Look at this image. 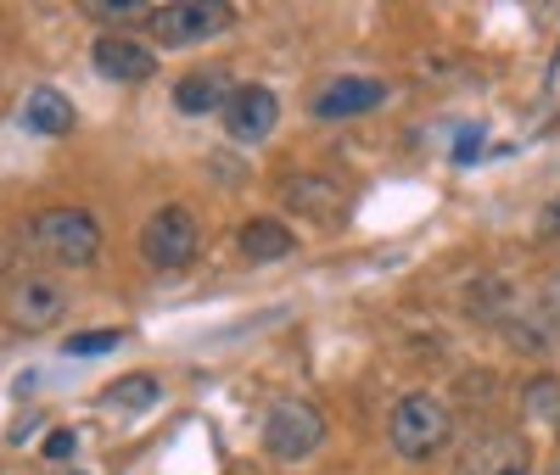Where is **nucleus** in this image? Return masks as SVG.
Wrapping results in <instances>:
<instances>
[{
    "instance_id": "0eeeda50",
    "label": "nucleus",
    "mask_w": 560,
    "mask_h": 475,
    "mask_svg": "<svg viewBox=\"0 0 560 475\" xmlns=\"http://www.w3.org/2000/svg\"><path fill=\"white\" fill-rule=\"evenodd\" d=\"M62 313H68V285L57 274H23L7 292V319L23 336H39V330L62 324Z\"/></svg>"
},
{
    "instance_id": "f8f14e48",
    "label": "nucleus",
    "mask_w": 560,
    "mask_h": 475,
    "mask_svg": "<svg viewBox=\"0 0 560 475\" xmlns=\"http://www.w3.org/2000/svg\"><path fill=\"white\" fill-rule=\"evenodd\" d=\"M236 95L224 68H191L185 79H174V107L185 118H202V112H224V102Z\"/></svg>"
},
{
    "instance_id": "4be33fe9",
    "label": "nucleus",
    "mask_w": 560,
    "mask_h": 475,
    "mask_svg": "<svg viewBox=\"0 0 560 475\" xmlns=\"http://www.w3.org/2000/svg\"><path fill=\"white\" fill-rule=\"evenodd\" d=\"M12 252H18V241H12V235H0V280L12 274Z\"/></svg>"
},
{
    "instance_id": "4468645a",
    "label": "nucleus",
    "mask_w": 560,
    "mask_h": 475,
    "mask_svg": "<svg viewBox=\"0 0 560 475\" xmlns=\"http://www.w3.org/2000/svg\"><path fill=\"white\" fill-rule=\"evenodd\" d=\"M23 123H28L34 134H73L79 112H73V102H68L62 90L34 84V90H28V102H23Z\"/></svg>"
},
{
    "instance_id": "f257e3e1",
    "label": "nucleus",
    "mask_w": 560,
    "mask_h": 475,
    "mask_svg": "<svg viewBox=\"0 0 560 475\" xmlns=\"http://www.w3.org/2000/svg\"><path fill=\"white\" fill-rule=\"evenodd\" d=\"M23 241L39 263L51 269H90L102 258V224L90 218L84 207H45L28 218Z\"/></svg>"
},
{
    "instance_id": "f3484780",
    "label": "nucleus",
    "mask_w": 560,
    "mask_h": 475,
    "mask_svg": "<svg viewBox=\"0 0 560 475\" xmlns=\"http://www.w3.org/2000/svg\"><path fill=\"white\" fill-rule=\"evenodd\" d=\"M504 297H510L504 280H482V285L465 292V313H471V319H499L504 313Z\"/></svg>"
},
{
    "instance_id": "f03ea898",
    "label": "nucleus",
    "mask_w": 560,
    "mask_h": 475,
    "mask_svg": "<svg viewBox=\"0 0 560 475\" xmlns=\"http://www.w3.org/2000/svg\"><path fill=\"white\" fill-rule=\"evenodd\" d=\"M387 442H393V453H398L404 464H432V459L454 442V414H448V403L432 397V392H409V397L393 408V419H387Z\"/></svg>"
},
{
    "instance_id": "6ab92c4d",
    "label": "nucleus",
    "mask_w": 560,
    "mask_h": 475,
    "mask_svg": "<svg viewBox=\"0 0 560 475\" xmlns=\"http://www.w3.org/2000/svg\"><path fill=\"white\" fill-rule=\"evenodd\" d=\"M84 12H90V17H102V23H129V17H152V7H140V0H90Z\"/></svg>"
},
{
    "instance_id": "412c9836",
    "label": "nucleus",
    "mask_w": 560,
    "mask_h": 475,
    "mask_svg": "<svg viewBox=\"0 0 560 475\" xmlns=\"http://www.w3.org/2000/svg\"><path fill=\"white\" fill-rule=\"evenodd\" d=\"M538 241H560V197L544 202V218H538Z\"/></svg>"
},
{
    "instance_id": "39448f33",
    "label": "nucleus",
    "mask_w": 560,
    "mask_h": 475,
    "mask_svg": "<svg viewBox=\"0 0 560 475\" xmlns=\"http://www.w3.org/2000/svg\"><path fill=\"white\" fill-rule=\"evenodd\" d=\"M533 470V437L510 431V425H488L459 442L448 475H527Z\"/></svg>"
},
{
    "instance_id": "423d86ee",
    "label": "nucleus",
    "mask_w": 560,
    "mask_h": 475,
    "mask_svg": "<svg viewBox=\"0 0 560 475\" xmlns=\"http://www.w3.org/2000/svg\"><path fill=\"white\" fill-rule=\"evenodd\" d=\"M147 23L158 34V51H179V45L219 39L236 23V7H224V0H168V7H152Z\"/></svg>"
},
{
    "instance_id": "2eb2a0df",
    "label": "nucleus",
    "mask_w": 560,
    "mask_h": 475,
    "mask_svg": "<svg viewBox=\"0 0 560 475\" xmlns=\"http://www.w3.org/2000/svg\"><path fill=\"white\" fill-rule=\"evenodd\" d=\"M107 403H113V408H124V414H147V408H158V403H163V380H158V375H147V369L118 375L113 387H107Z\"/></svg>"
},
{
    "instance_id": "b1692460",
    "label": "nucleus",
    "mask_w": 560,
    "mask_h": 475,
    "mask_svg": "<svg viewBox=\"0 0 560 475\" xmlns=\"http://www.w3.org/2000/svg\"><path fill=\"white\" fill-rule=\"evenodd\" d=\"M549 475H560V459H555V470H549Z\"/></svg>"
},
{
    "instance_id": "ddd939ff",
    "label": "nucleus",
    "mask_w": 560,
    "mask_h": 475,
    "mask_svg": "<svg viewBox=\"0 0 560 475\" xmlns=\"http://www.w3.org/2000/svg\"><path fill=\"white\" fill-rule=\"evenodd\" d=\"M236 247H242L247 263H280V258L298 252V235L280 224V218H247L242 235H236Z\"/></svg>"
},
{
    "instance_id": "6e6552de",
    "label": "nucleus",
    "mask_w": 560,
    "mask_h": 475,
    "mask_svg": "<svg viewBox=\"0 0 560 475\" xmlns=\"http://www.w3.org/2000/svg\"><path fill=\"white\" fill-rule=\"evenodd\" d=\"M90 62L113 84H147V79H158V45L129 39V34H102L90 45Z\"/></svg>"
},
{
    "instance_id": "9d476101",
    "label": "nucleus",
    "mask_w": 560,
    "mask_h": 475,
    "mask_svg": "<svg viewBox=\"0 0 560 475\" xmlns=\"http://www.w3.org/2000/svg\"><path fill=\"white\" fill-rule=\"evenodd\" d=\"M280 202H287L292 213H308V218H319V224H331V218L348 213L353 190H348L337 174H298V179L280 185Z\"/></svg>"
},
{
    "instance_id": "a211bd4d",
    "label": "nucleus",
    "mask_w": 560,
    "mask_h": 475,
    "mask_svg": "<svg viewBox=\"0 0 560 475\" xmlns=\"http://www.w3.org/2000/svg\"><path fill=\"white\" fill-rule=\"evenodd\" d=\"M113 347H124V330H79V336H68V358H102V353H113Z\"/></svg>"
},
{
    "instance_id": "9b49d317",
    "label": "nucleus",
    "mask_w": 560,
    "mask_h": 475,
    "mask_svg": "<svg viewBox=\"0 0 560 475\" xmlns=\"http://www.w3.org/2000/svg\"><path fill=\"white\" fill-rule=\"evenodd\" d=\"M387 102V84L382 79H364V73H348V79H331L319 95H314V118L319 123H342V118H359L370 107Z\"/></svg>"
},
{
    "instance_id": "1a4fd4ad",
    "label": "nucleus",
    "mask_w": 560,
    "mask_h": 475,
    "mask_svg": "<svg viewBox=\"0 0 560 475\" xmlns=\"http://www.w3.org/2000/svg\"><path fill=\"white\" fill-rule=\"evenodd\" d=\"M219 118H224V134H230V140L258 146V140H269L275 123H280V102H275V90H264V84H242V90L224 102Z\"/></svg>"
},
{
    "instance_id": "20e7f679",
    "label": "nucleus",
    "mask_w": 560,
    "mask_h": 475,
    "mask_svg": "<svg viewBox=\"0 0 560 475\" xmlns=\"http://www.w3.org/2000/svg\"><path fill=\"white\" fill-rule=\"evenodd\" d=\"M197 252H202V229H197L191 207L168 202V207H158L147 224H140V258H147L152 269H163V274L191 269Z\"/></svg>"
},
{
    "instance_id": "aec40b11",
    "label": "nucleus",
    "mask_w": 560,
    "mask_h": 475,
    "mask_svg": "<svg viewBox=\"0 0 560 475\" xmlns=\"http://www.w3.org/2000/svg\"><path fill=\"white\" fill-rule=\"evenodd\" d=\"M73 448H79V437L73 431H51V437H45V459H73Z\"/></svg>"
},
{
    "instance_id": "5701e85b",
    "label": "nucleus",
    "mask_w": 560,
    "mask_h": 475,
    "mask_svg": "<svg viewBox=\"0 0 560 475\" xmlns=\"http://www.w3.org/2000/svg\"><path fill=\"white\" fill-rule=\"evenodd\" d=\"M549 313H560V274L549 280Z\"/></svg>"
},
{
    "instance_id": "dca6fc26",
    "label": "nucleus",
    "mask_w": 560,
    "mask_h": 475,
    "mask_svg": "<svg viewBox=\"0 0 560 475\" xmlns=\"http://www.w3.org/2000/svg\"><path fill=\"white\" fill-rule=\"evenodd\" d=\"M522 403H527V414H533V419L560 425V380H555V375H538L533 387L522 392Z\"/></svg>"
},
{
    "instance_id": "7ed1b4c3",
    "label": "nucleus",
    "mask_w": 560,
    "mask_h": 475,
    "mask_svg": "<svg viewBox=\"0 0 560 475\" xmlns=\"http://www.w3.org/2000/svg\"><path fill=\"white\" fill-rule=\"evenodd\" d=\"M264 453L275 464H303L325 448V414L308 403V397H280L269 414H264Z\"/></svg>"
}]
</instances>
